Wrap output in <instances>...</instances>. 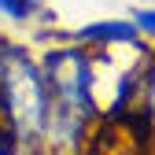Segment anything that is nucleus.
<instances>
[{
	"label": "nucleus",
	"instance_id": "3",
	"mask_svg": "<svg viewBox=\"0 0 155 155\" xmlns=\"http://www.w3.org/2000/svg\"><path fill=\"white\" fill-rule=\"evenodd\" d=\"M45 11V0H0V15L8 22H33Z\"/></svg>",
	"mask_w": 155,
	"mask_h": 155
},
{
	"label": "nucleus",
	"instance_id": "1",
	"mask_svg": "<svg viewBox=\"0 0 155 155\" xmlns=\"http://www.w3.org/2000/svg\"><path fill=\"white\" fill-rule=\"evenodd\" d=\"M0 122L18 144L41 140L48 126V81L41 63H33L22 48L4 45H0Z\"/></svg>",
	"mask_w": 155,
	"mask_h": 155
},
{
	"label": "nucleus",
	"instance_id": "2",
	"mask_svg": "<svg viewBox=\"0 0 155 155\" xmlns=\"http://www.w3.org/2000/svg\"><path fill=\"white\" fill-rule=\"evenodd\" d=\"M74 41H81V45H137L140 30L126 18H100V22H85L74 33Z\"/></svg>",
	"mask_w": 155,
	"mask_h": 155
},
{
	"label": "nucleus",
	"instance_id": "4",
	"mask_svg": "<svg viewBox=\"0 0 155 155\" xmlns=\"http://www.w3.org/2000/svg\"><path fill=\"white\" fill-rule=\"evenodd\" d=\"M133 26H137L140 33H151V30H155V11H151V8L137 11V15H133Z\"/></svg>",
	"mask_w": 155,
	"mask_h": 155
}]
</instances>
